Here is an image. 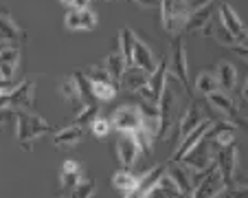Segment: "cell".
<instances>
[{
    "label": "cell",
    "mask_w": 248,
    "mask_h": 198,
    "mask_svg": "<svg viewBox=\"0 0 248 198\" xmlns=\"http://www.w3.org/2000/svg\"><path fill=\"white\" fill-rule=\"evenodd\" d=\"M53 126L48 121H44L40 115L33 113H24V110H18L16 113V132H18V143L24 152L33 150V141L40 137V134H46L51 132Z\"/></svg>",
    "instance_id": "cell-1"
},
{
    "label": "cell",
    "mask_w": 248,
    "mask_h": 198,
    "mask_svg": "<svg viewBox=\"0 0 248 198\" xmlns=\"http://www.w3.org/2000/svg\"><path fill=\"white\" fill-rule=\"evenodd\" d=\"M160 9H163V27L169 35H180L185 31V22L189 16L187 0H160Z\"/></svg>",
    "instance_id": "cell-2"
},
{
    "label": "cell",
    "mask_w": 248,
    "mask_h": 198,
    "mask_svg": "<svg viewBox=\"0 0 248 198\" xmlns=\"http://www.w3.org/2000/svg\"><path fill=\"white\" fill-rule=\"evenodd\" d=\"M167 60H160L158 64H156L154 73H150V77H147V82L143 86H140L139 90H136V95H139L140 99H145V101H150V104H158L160 95H163L165 90V84H167Z\"/></svg>",
    "instance_id": "cell-3"
},
{
    "label": "cell",
    "mask_w": 248,
    "mask_h": 198,
    "mask_svg": "<svg viewBox=\"0 0 248 198\" xmlns=\"http://www.w3.org/2000/svg\"><path fill=\"white\" fill-rule=\"evenodd\" d=\"M167 71H171V77H176L183 84V88L189 90V57L187 51H185L183 35H176L171 42V55H169Z\"/></svg>",
    "instance_id": "cell-4"
},
{
    "label": "cell",
    "mask_w": 248,
    "mask_h": 198,
    "mask_svg": "<svg viewBox=\"0 0 248 198\" xmlns=\"http://www.w3.org/2000/svg\"><path fill=\"white\" fill-rule=\"evenodd\" d=\"M180 163H185L189 170H193L196 174H206V172L216 165V152H213V146H209L206 139H202L187 156H185Z\"/></svg>",
    "instance_id": "cell-5"
},
{
    "label": "cell",
    "mask_w": 248,
    "mask_h": 198,
    "mask_svg": "<svg viewBox=\"0 0 248 198\" xmlns=\"http://www.w3.org/2000/svg\"><path fill=\"white\" fill-rule=\"evenodd\" d=\"M216 163H217V170H220V174H222V181H224V187L237 185V146H235V143L224 146V148H217Z\"/></svg>",
    "instance_id": "cell-6"
},
{
    "label": "cell",
    "mask_w": 248,
    "mask_h": 198,
    "mask_svg": "<svg viewBox=\"0 0 248 198\" xmlns=\"http://www.w3.org/2000/svg\"><path fill=\"white\" fill-rule=\"evenodd\" d=\"M173 106H176V93L169 84H165V90L156 104V108H158V134H156V139L169 137V130L173 123Z\"/></svg>",
    "instance_id": "cell-7"
},
{
    "label": "cell",
    "mask_w": 248,
    "mask_h": 198,
    "mask_svg": "<svg viewBox=\"0 0 248 198\" xmlns=\"http://www.w3.org/2000/svg\"><path fill=\"white\" fill-rule=\"evenodd\" d=\"M110 126L117 132H136L143 126V117L136 104H125L121 108H117L110 117Z\"/></svg>",
    "instance_id": "cell-8"
},
{
    "label": "cell",
    "mask_w": 248,
    "mask_h": 198,
    "mask_svg": "<svg viewBox=\"0 0 248 198\" xmlns=\"http://www.w3.org/2000/svg\"><path fill=\"white\" fill-rule=\"evenodd\" d=\"M222 192H224V181L216 163L206 174H202V181L191 189L187 198H217Z\"/></svg>",
    "instance_id": "cell-9"
},
{
    "label": "cell",
    "mask_w": 248,
    "mask_h": 198,
    "mask_svg": "<svg viewBox=\"0 0 248 198\" xmlns=\"http://www.w3.org/2000/svg\"><path fill=\"white\" fill-rule=\"evenodd\" d=\"M140 154V146H139V139H136L134 132H119V139H117V159L119 163L130 170L132 165L139 161Z\"/></svg>",
    "instance_id": "cell-10"
},
{
    "label": "cell",
    "mask_w": 248,
    "mask_h": 198,
    "mask_svg": "<svg viewBox=\"0 0 248 198\" xmlns=\"http://www.w3.org/2000/svg\"><path fill=\"white\" fill-rule=\"evenodd\" d=\"M33 93H35V77H27L20 86H14L11 93H7L11 110H33Z\"/></svg>",
    "instance_id": "cell-11"
},
{
    "label": "cell",
    "mask_w": 248,
    "mask_h": 198,
    "mask_svg": "<svg viewBox=\"0 0 248 198\" xmlns=\"http://www.w3.org/2000/svg\"><path fill=\"white\" fill-rule=\"evenodd\" d=\"M163 174H165V163L154 165V167L145 170L143 174H140V179H139V183H136V187L132 189L130 194H125V198H147V196H150V192L154 189V185L158 183Z\"/></svg>",
    "instance_id": "cell-12"
},
{
    "label": "cell",
    "mask_w": 248,
    "mask_h": 198,
    "mask_svg": "<svg viewBox=\"0 0 248 198\" xmlns=\"http://www.w3.org/2000/svg\"><path fill=\"white\" fill-rule=\"evenodd\" d=\"M217 16H220L222 24L229 29L231 35H233L239 44H246V40H248L246 38V27H244V22L237 18V14L233 11V7H231L229 2H222V5L217 7Z\"/></svg>",
    "instance_id": "cell-13"
},
{
    "label": "cell",
    "mask_w": 248,
    "mask_h": 198,
    "mask_svg": "<svg viewBox=\"0 0 248 198\" xmlns=\"http://www.w3.org/2000/svg\"><path fill=\"white\" fill-rule=\"evenodd\" d=\"M209 101L211 106L216 110H220L222 115H224V121L233 123V126H239L242 123V119L237 117V106H235L233 97H231L229 93H224V90H216V93H211L209 95Z\"/></svg>",
    "instance_id": "cell-14"
},
{
    "label": "cell",
    "mask_w": 248,
    "mask_h": 198,
    "mask_svg": "<svg viewBox=\"0 0 248 198\" xmlns=\"http://www.w3.org/2000/svg\"><path fill=\"white\" fill-rule=\"evenodd\" d=\"M64 24L66 29H70V31H90V29H94V24H97V14H94L93 9H68V14H66L64 18Z\"/></svg>",
    "instance_id": "cell-15"
},
{
    "label": "cell",
    "mask_w": 248,
    "mask_h": 198,
    "mask_svg": "<svg viewBox=\"0 0 248 198\" xmlns=\"http://www.w3.org/2000/svg\"><path fill=\"white\" fill-rule=\"evenodd\" d=\"M202 121H204V113H202L200 104H198V101H191V104L183 110V115H180V121H178V143L183 141V139L187 137L191 130H196Z\"/></svg>",
    "instance_id": "cell-16"
},
{
    "label": "cell",
    "mask_w": 248,
    "mask_h": 198,
    "mask_svg": "<svg viewBox=\"0 0 248 198\" xmlns=\"http://www.w3.org/2000/svg\"><path fill=\"white\" fill-rule=\"evenodd\" d=\"M165 174L176 183V187L185 194V198L191 194V189H193L191 172H189V167L185 163H178V161H169V163H165Z\"/></svg>",
    "instance_id": "cell-17"
},
{
    "label": "cell",
    "mask_w": 248,
    "mask_h": 198,
    "mask_svg": "<svg viewBox=\"0 0 248 198\" xmlns=\"http://www.w3.org/2000/svg\"><path fill=\"white\" fill-rule=\"evenodd\" d=\"M211 123H213V119H204V121H202L200 126L196 128V130L189 132L187 137H185L183 141L178 143V150H176V154L171 156V161H178V163H180V161H183L185 156H187L189 152H191L193 148H196L198 143L202 141V139H204V134H206V130L211 128Z\"/></svg>",
    "instance_id": "cell-18"
},
{
    "label": "cell",
    "mask_w": 248,
    "mask_h": 198,
    "mask_svg": "<svg viewBox=\"0 0 248 198\" xmlns=\"http://www.w3.org/2000/svg\"><path fill=\"white\" fill-rule=\"evenodd\" d=\"M213 9H216V0H209L200 7H193L187 16V22H185V33H193L198 29H204L206 22L213 18Z\"/></svg>",
    "instance_id": "cell-19"
},
{
    "label": "cell",
    "mask_w": 248,
    "mask_h": 198,
    "mask_svg": "<svg viewBox=\"0 0 248 198\" xmlns=\"http://www.w3.org/2000/svg\"><path fill=\"white\" fill-rule=\"evenodd\" d=\"M20 64V49L16 44H7L0 49V80L11 82Z\"/></svg>",
    "instance_id": "cell-20"
},
{
    "label": "cell",
    "mask_w": 248,
    "mask_h": 198,
    "mask_svg": "<svg viewBox=\"0 0 248 198\" xmlns=\"http://www.w3.org/2000/svg\"><path fill=\"white\" fill-rule=\"evenodd\" d=\"M156 64H158V62L154 60L152 51L147 49V44L143 42V40L134 38V44H132V64L130 66H136V68H140V71H145L147 75H150V73H154Z\"/></svg>",
    "instance_id": "cell-21"
},
{
    "label": "cell",
    "mask_w": 248,
    "mask_h": 198,
    "mask_svg": "<svg viewBox=\"0 0 248 198\" xmlns=\"http://www.w3.org/2000/svg\"><path fill=\"white\" fill-rule=\"evenodd\" d=\"M24 38H27V33L14 22V18L9 14L0 11V44H5V47L7 44H16L18 47V42H22Z\"/></svg>",
    "instance_id": "cell-22"
},
{
    "label": "cell",
    "mask_w": 248,
    "mask_h": 198,
    "mask_svg": "<svg viewBox=\"0 0 248 198\" xmlns=\"http://www.w3.org/2000/svg\"><path fill=\"white\" fill-rule=\"evenodd\" d=\"M81 179H84V176H81L79 163H77V161H64V165H62V174H60V192H62L60 198H64Z\"/></svg>",
    "instance_id": "cell-23"
},
{
    "label": "cell",
    "mask_w": 248,
    "mask_h": 198,
    "mask_svg": "<svg viewBox=\"0 0 248 198\" xmlns=\"http://www.w3.org/2000/svg\"><path fill=\"white\" fill-rule=\"evenodd\" d=\"M202 35H204V38H213L217 44H222V47H229V49H231V47H235V44H239L237 40H235L233 35L229 33V29H226L224 24H222L220 16H217L216 20L211 18L209 22H206L204 31H202Z\"/></svg>",
    "instance_id": "cell-24"
},
{
    "label": "cell",
    "mask_w": 248,
    "mask_h": 198,
    "mask_svg": "<svg viewBox=\"0 0 248 198\" xmlns=\"http://www.w3.org/2000/svg\"><path fill=\"white\" fill-rule=\"evenodd\" d=\"M81 139H84V126H79V123H70V126L62 128V130H57L53 134V143L57 148H73Z\"/></svg>",
    "instance_id": "cell-25"
},
{
    "label": "cell",
    "mask_w": 248,
    "mask_h": 198,
    "mask_svg": "<svg viewBox=\"0 0 248 198\" xmlns=\"http://www.w3.org/2000/svg\"><path fill=\"white\" fill-rule=\"evenodd\" d=\"M60 93L62 97H64V101L73 108V113H81V108H84V101H81V95H79V88H77V82L73 75L64 77L60 84Z\"/></svg>",
    "instance_id": "cell-26"
},
{
    "label": "cell",
    "mask_w": 248,
    "mask_h": 198,
    "mask_svg": "<svg viewBox=\"0 0 248 198\" xmlns=\"http://www.w3.org/2000/svg\"><path fill=\"white\" fill-rule=\"evenodd\" d=\"M216 77H217V84H220V90H224V93H231V90H235V86H237V71H235V66L226 60L217 62Z\"/></svg>",
    "instance_id": "cell-27"
},
{
    "label": "cell",
    "mask_w": 248,
    "mask_h": 198,
    "mask_svg": "<svg viewBox=\"0 0 248 198\" xmlns=\"http://www.w3.org/2000/svg\"><path fill=\"white\" fill-rule=\"evenodd\" d=\"M103 68L110 73V77H112L114 82L121 80L123 71H125V60H123V53H121V47H119V40H117V47L112 49V51L106 55V60H103Z\"/></svg>",
    "instance_id": "cell-28"
},
{
    "label": "cell",
    "mask_w": 248,
    "mask_h": 198,
    "mask_svg": "<svg viewBox=\"0 0 248 198\" xmlns=\"http://www.w3.org/2000/svg\"><path fill=\"white\" fill-rule=\"evenodd\" d=\"M147 198H185V194L176 187V183H173L167 174H163L158 183L154 185V189L150 192V196H147Z\"/></svg>",
    "instance_id": "cell-29"
},
{
    "label": "cell",
    "mask_w": 248,
    "mask_h": 198,
    "mask_svg": "<svg viewBox=\"0 0 248 198\" xmlns=\"http://www.w3.org/2000/svg\"><path fill=\"white\" fill-rule=\"evenodd\" d=\"M147 77L150 75H147L145 71H140V68H136V66H127L125 71H123V75H121V84L125 86L127 90L136 93V90L147 82Z\"/></svg>",
    "instance_id": "cell-30"
},
{
    "label": "cell",
    "mask_w": 248,
    "mask_h": 198,
    "mask_svg": "<svg viewBox=\"0 0 248 198\" xmlns=\"http://www.w3.org/2000/svg\"><path fill=\"white\" fill-rule=\"evenodd\" d=\"M90 86L97 101H112L119 93L117 82H90Z\"/></svg>",
    "instance_id": "cell-31"
},
{
    "label": "cell",
    "mask_w": 248,
    "mask_h": 198,
    "mask_svg": "<svg viewBox=\"0 0 248 198\" xmlns=\"http://www.w3.org/2000/svg\"><path fill=\"white\" fill-rule=\"evenodd\" d=\"M139 179H140V174H132V172H127V170H121L112 176V185H114V189H119V192L130 194L132 189L136 187Z\"/></svg>",
    "instance_id": "cell-32"
},
{
    "label": "cell",
    "mask_w": 248,
    "mask_h": 198,
    "mask_svg": "<svg viewBox=\"0 0 248 198\" xmlns=\"http://www.w3.org/2000/svg\"><path fill=\"white\" fill-rule=\"evenodd\" d=\"M196 88L200 90L202 95H206V97H209L211 93H216V90H220V84H217L216 73L202 71L200 75H198V80H196Z\"/></svg>",
    "instance_id": "cell-33"
},
{
    "label": "cell",
    "mask_w": 248,
    "mask_h": 198,
    "mask_svg": "<svg viewBox=\"0 0 248 198\" xmlns=\"http://www.w3.org/2000/svg\"><path fill=\"white\" fill-rule=\"evenodd\" d=\"M93 194H94V179H81L64 198H93Z\"/></svg>",
    "instance_id": "cell-34"
},
{
    "label": "cell",
    "mask_w": 248,
    "mask_h": 198,
    "mask_svg": "<svg viewBox=\"0 0 248 198\" xmlns=\"http://www.w3.org/2000/svg\"><path fill=\"white\" fill-rule=\"evenodd\" d=\"M110 119H103V117H94L93 121H90V130H93V134L97 139H103V137H108V132H110Z\"/></svg>",
    "instance_id": "cell-35"
},
{
    "label": "cell",
    "mask_w": 248,
    "mask_h": 198,
    "mask_svg": "<svg viewBox=\"0 0 248 198\" xmlns=\"http://www.w3.org/2000/svg\"><path fill=\"white\" fill-rule=\"evenodd\" d=\"M86 77H88L90 82H114L112 77H110V73L103 68V64H94V66H90L88 71L84 73Z\"/></svg>",
    "instance_id": "cell-36"
},
{
    "label": "cell",
    "mask_w": 248,
    "mask_h": 198,
    "mask_svg": "<svg viewBox=\"0 0 248 198\" xmlns=\"http://www.w3.org/2000/svg\"><path fill=\"white\" fill-rule=\"evenodd\" d=\"M97 113H99V106H84L81 113L75 115V123H79V126L86 128V123L93 121V119L97 117Z\"/></svg>",
    "instance_id": "cell-37"
},
{
    "label": "cell",
    "mask_w": 248,
    "mask_h": 198,
    "mask_svg": "<svg viewBox=\"0 0 248 198\" xmlns=\"http://www.w3.org/2000/svg\"><path fill=\"white\" fill-rule=\"evenodd\" d=\"M222 198H248V185H233V187H224Z\"/></svg>",
    "instance_id": "cell-38"
},
{
    "label": "cell",
    "mask_w": 248,
    "mask_h": 198,
    "mask_svg": "<svg viewBox=\"0 0 248 198\" xmlns=\"http://www.w3.org/2000/svg\"><path fill=\"white\" fill-rule=\"evenodd\" d=\"M231 51H233L235 55H239L242 60L248 62V44H235V47H231Z\"/></svg>",
    "instance_id": "cell-39"
},
{
    "label": "cell",
    "mask_w": 248,
    "mask_h": 198,
    "mask_svg": "<svg viewBox=\"0 0 248 198\" xmlns=\"http://www.w3.org/2000/svg\"><path fill=\"white\" fill-rule=\"evenodd\" d=\"M132 2H136V5L145 7V9H154V7L160 5V0H132Z\"/></svg>",
    "instance_id": "cell-40"
},
{
    "label": "cell",
    "mask_w": 248,
    "mask_h": 198,
    "mask_svg": "<svg viewBox=\"0 0 248 198\" xmlns=\"http://www.w3.org/2000/svg\"><path fill=\"white\" fill-rule=\"evenodd\" d=\"M14 90V82H7V80H0V95H7Z\"/></svg>",
    "instance_id": "cell-41"
},
{
    "label": "cell",
    "mask_w": 248,
    "mask_h": 198,
    "mask_svg": "<svg viewBox=\"0 0 248 198\" xmlns=\"http://www.w3.org/2000/svg\"><path fill=\"white\" fill-rule=\"evenodd\" d=\"M11 115H14V110H11V108H0V123H5Z\"/></svg>",
    "instance_id": "cell-42"
},
{
    "label": "cell",
    "mask_w": 248,
    "mask_h": 198,
    "mask_svg": "<svg viewBox=\"0 0 248 198\" xmlns=\"http://www.w3.org/2000/svg\"><path fill=\"white\" fill-rule=\"evenodd\" d=\"M90 5V0H73V7L75 9H86Z\"/></svg>",
    "instance_id": "cell-43"
},
{
    "label": "cell",
    "mask_w": 248,
    "mask_h": 198,
    "mask_svg": "<svg viewBox=\"0 0 248 198\" xmlns=\"http://www.w3.org/2000/svg\"><path fill=\"white\" fill-rule=\"evenodd\" d=\"M242 97H244V99H246V101H248V80H246V84H244V90H242Z\"/></svg>",
    "instance_id": "cell-44"
},
{
    "label": "cell",
    "mask_w": 248,
    "mask_h": 198,
    "mask_svg": "<svg viewBox=\"0 0 248 198\" xmlns=\"http://www.w3.org/2000/svg\"><path fill=\"white\" fill-rule=\"evenodd\" d=\"M62 5L68 7V9H73V0H62Z\"/></svg>",
    "instance_id": "cell-45"
},
{
    "label": "cell",
    "mask_w": 248,
    "mask_h": 198,
    "mask_svg": "<svg viewBox=\"0 0 248 198\" xmlns=\"http://www.w3.org/2000/svg\"><path fill=\"white\" fill-rule=\"evenodd\" d=\"M239 126L246 128V137H248V119H242V123H239Z\"/></svg>",
    "instance_id": "cell-46"
},
{
    "label": "cell",
    "mask_w": 248,
    "mask_h": 198,
    "mask_svg": "<svg viewBox=\"0 0 248 198\" xmlns=\"http://www.w3.org/2000/svg\"><path fill=\"white\" fill-rule=\"evenodd\" d=\"M246 38H248V29H246Z\"/></svg>",
    "instance_id": "cell-47"
},
{
    "label": "cell",
    "mask_w": 248,
    "mask_h": 198,
    "mask_svg": "<svg viewBox=\"0 0 248 198\" xmlns=\"http://www.w3.org/2000/svg\"><path fill=\"white\" fill-rule=\"evenodd\" d=\"M206 2H209V0H206Z\"/></svg>",
    "instance_id": "cell-48"
}]
</instances>
